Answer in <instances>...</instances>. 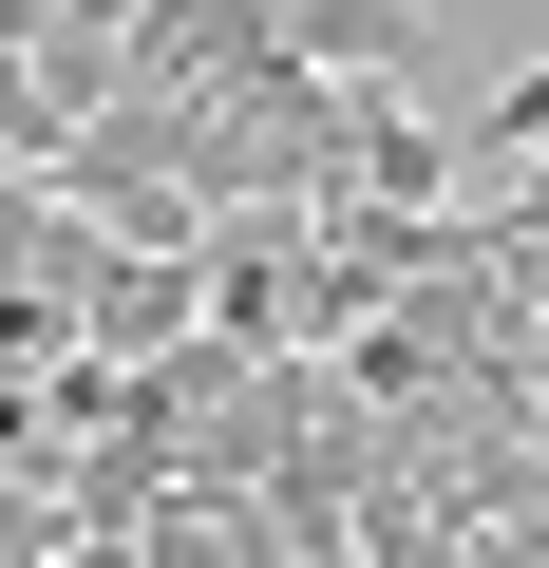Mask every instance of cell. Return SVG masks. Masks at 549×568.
I'll use <instances>...</instances> for the list:
<instances>
[{
    "instance_id": "obj_1",
    "label": "cell",
    "mask_w": 549,
    "mask_h": 568,
    "mask_svg": "<svg viewBox=\"0 0 549 568\" xmlns=\"http://www.w3.org/2000/svg\"><path fill=\"white\" fill-rule=\"evenodd\" d=\"M265 20H285V0H133V58H114V77H171V95H209V77H227Z\"/></svg>"
},
{
    "instance_id": "obj_2",
    "label": "cell",
    "mask_w": 549,
    "mask_h": 568,
    "mask_svg": "<svg viewBox=\"0 0 549 568\" xmlns=\"http://www.w3.org/2000/svg\"><path fill=\"white\" fill-rule=\"evenodd\" d=\"M285 39H304L342 95H379V77H417V0H285Z\"/></svg>"
},
{
    "instance_id": "obj_3",
    "label": "cell",
    "mask_w": 549,
    "mask_h": 568,
    "mask_svg": "<svg viewBox=\"0 0 549 568\" xmlns=\"http://www.w3.org/2000/svg\"><path fill=\"white\" fill-rule=\"evenodd\" d=\"M530 133H549V58H530V77H492V114H474V152H530Z\"/></svg>"
}]
</instances>
